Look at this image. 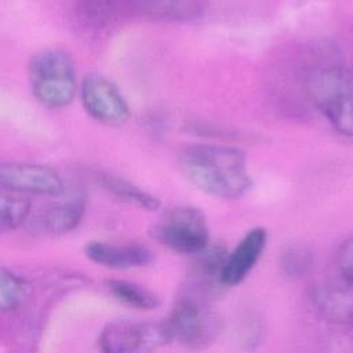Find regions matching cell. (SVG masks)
<instances>
[{
  "label": "cell",
  "instance_id": "cell-1",
  "mask_svg": "<svg viewBox=\"0 0 353 353\" xmlns=\"http://www.w3.org/2000/svg\"><path fill=\"white\" fill-rule=\"evenodd\" d=\"M178 165L192 186L215 199H239L252 185L245 154L233 146L215 143L186 146L179 152Z\"/></svg>",
  "mask_w": 353,
  "mask_h": 353
},
{
  "label": "cell",
  "instance_id": "cell-2",
  "mask_svg": "<svg viewBox=\"0 0 353 353\" xmlns=\"http://www.w3.org/2000/svg\"><path fill=\"white\" fill-rule=\"evenodd\" d=\"M28 77L33 97L46 108L61 109L76 98V68L65 50L44 48L34 52L28 63Z\"/></svg>",
  "mask_w": 353,
  "mask_h": 353
},
{
  "label": "cell",
  "instance_id": "cell-3",
  "mask_svg": "<svg viewBox=\"0 0 353 353\" xmlns=\"http://www.w3.org/2000/svg\"><path fill=\"white\" fill-rule=\"evenodd\" d=\"M172 342L189 350H204L221 332V320L204 292L193 288L185 291L164 320Z\"/></svg>",
  "mask_w": 353,
  "mask_h": 353
},
{
  "label": "cell",
  "instance_id": "cell-4",
  "mask_svg": "<svg viewBox=\"0 0 353 353\" xmlns=\"http://www.w3.org/2000/svg\"><path fill=\"white\" fill-rule=\"evenodd\" d=\"M309 92L332 128L353 137V72L341 66L321 68L312 74Z\"/></svg>",
  "mask_w": 353,
  "mask_h": 353
},
{
  "label": "cell",
  "instance_id": "cell-5",
  "mask_svg": "<svg viewBox=\"0 0 353 353\" xmlns=\"http://www.w3.org/2000/svg\"><path fill=\"white\" fill-rule=\"evenodd\" d=\"M153 239L168 250L197 255L210 245V228L204 212L192 205L170 208L150 230Z\"/></svg>",
  "mask_w": 353,
  "mask_h": 353
},
{
  "label": "cell",
  "instance_id": "cell-6",
  "mask_svg": "<svg viewBox=\"0 0 353 353\" xmlns=\"http://www.w3.org/2000/svg\"><path fill=\"white\" fill-rule=\"evenodd\" d=\"M171 342L164 320L119 319L102 328L97 345L101 353H154Z\"/></svg>",
  "mask_w": 353,
  "mask_h": 353
},
{
  "label": "cell",
  "instance_id": "cell-7",
  "mask_svg": "<svg viewBox=\"0 0 353 353\" xmlns=\"http://www.w3.org/2000/svg\"><path fill=\"white\" fill-rule=\"evenodd\" d=\"M79 90L83 108L94 120L113 127L128 121V102L109 79L97 73L85 74Z\"/></svg>",
  "mask_w": 353,
  "mask_h": 353
},
{
  "label": "cell",
  "instance_id": "cell-8",
  "mask_svg": "<svg viewBox=\"0 0 353 353\" xmlns=\"http://www.w3.org/2000/svg\"><path fill=\"white\" fill-rule=\"evenodd\" d=\"M0 188L28 196H59L65 190L62 176L51 167L23 161H0Z\"/></svg>",
  "mask_w": 353,
  "mask_h": 353
},
{
  "label": "cell",
  "instance_id": "cell-9",
  "mask_svg": "<svg viewBox=\"0 0 353 353\" xmlns=\"http://www.w3.org/2000/svg\"><path fill=\"white\" fill-rule=\"evenodd\" d=\"M268 244V230L262 226L251 228L244 233L233 250L226 252L221 273L222 287L241 284L263 255Z\"/></svg>",
  "mask_w": 353,
  "mask_h": 353
},
{
  "label": "cell",
  "instance_id": "cell-10",
  "mask_svg": "<svg viewBox=\"0 0 353 353\" xmlns=\"http://www.w3.org/2000/svg\"><path fill=\"white\" fill-rule=\"evenodd\" d=\"M84 251L94 263L116 270L143 268L154 261L152 248L142 243L116 244L95 240L87 243Z\"/></svg>",
  "mask_w": 353,
  "mask_h": 353
},
{
  "label": "cell",
  "instance_id": "cell-11",
  "mask_svg": "<svg viewBox=\"0 0 353 353\" xmlns=\"http://www.w3.org/2000/svg\"><path fill=\"white\" fill-rule=\"evenodd\" d=\"M310 301L327 321L353 325V287L342 281H320L310 290Z\"/></svg>",
  "mask_w": 353,
  "mask_h": 353
},
{
  "label": "cell",
  "instance_id": "cell-12",
  "mask_svg": "<svg viewBox=\"0 0 353 353\" xmlns=\"http://www.w3.org/2000/svg\"><path fill=\"white\" fill-rule=\"evenodd\" d=\"M228 250L222 244H211L194 255L193 287H201L203 292L221 284V273Z\"/></svg>",
  "mask_w": 353,
  "mask_h": 353
},
{
  "label": "cell",
  "instance_id": "cell-13",
  "mask_svg": "<svg viewBox=\"0 0 353 353\" xmlns=\"http://www.w3.org/2000/svg\"><path fill=\"white\" fill-rule=\"evenodd\" d=\"M85 211V200L74 197L68 201L55 203L43 214V226L52 234H63L79 226Z\"/></svg>",
  "mask_w": 353,
  "mask_h": 353
},
{
  "label": "cell",
  "instance_id": "cell-14",
  "mask_svg": "<svg viewBox=\"0 0 353 353\" xmlns=\"http://www.w3.org/2000/svg\"><path fill=\"white\" fill-rule=\"evenodd\" d=\"M101 185L119 200L146 211H157L161 205L160 200L149 192L141 189L135 183L112 174L101 175Z\"/></svg>",
  "mask_w": 353,
  "mask_h": 353
},
{
  "label": "cell",
  "instance_id": "cell-15",
  "mask_svg": "<svg viewBox=\"0 0 353 353\" xmlns=\"http://www.w3.org/2000/svg\"><path fill=\"white\" fill-rule=\"evenodd\" d=\"M106 285L116 301L132 309L153 310L160 306L159 295L138 283L113 279L109 280Z\"/></svg>",
  "mask_w": 353,
  "mask_h": 353
},
{
  "label": "cell",
  "instance_id": "cell-16",
  "mask_svg": "<svg viewBox=\"0 0 353 353\" xmlns=\"http://www.w3.org/2000/svg\"><path fill=\"white\" fill-rule=\"evenodd\" d=\"M32 287L26 279L0 265V314L19 309L30 296Z\"/></svg>",
  "mask_w": 353,
  "mask_h": 353
},
{
  "label": "cell",
  "instance_id": "cell-17",
  "mask_svg": "<svg viewBox=\"0 0 353 353\" xmlns=\"http://www.w3.org/2000/svg\"><path fill=\"white\" fill-rule=\"evenodd\" d=\"M32 210V201L22 196L0 188V233L11 232L25 223Z\"/></svg>",
  "mask_w": 353,
  "mask_h": 353
},
{
  "label": "cell",
  "instance_id": "cell-18",
  "mask_svg": "<svg viewBox=\"0 0 353 353\" xmlns=\"http://www.w3.org/2000/svg\"><path fill=\"white\" fill-rule=\"evenodd\" d=\"M137 8L153 18L181 19L196 15L200 10V0H135Z\"/></svg>",
  "mask_w": 353,
  "mask_h": 353
},
{
  "label": "cell",
  "instance_id": "cell-19",
  "mask_svg": "<svg viewBox=\"0 0 353 353\" xmlns=\"http://www.w3.org/2000/svg\"><path fill=\"white\" fill-rule=\"evenodd\" d=\"M113 0H74L77 18L90 28H102L113 15Z\"/></svg>",
  "mask_w": 353,
  "mask_h": 353
},
{
  "label": "cell",
  "instance_id": "cell-20",
  "mask_svg": "<svg viewBox=\"0 0 353 353\" xmlns=\"http://www.w3.org/2000/svg\"><path fill=\"white\" fill-rule=\"evenodd\" d=\"M312 268V256L302 247H290L280 256V270L284 276L299 279L309 273Z\"/></svg>",
  "mask_w": 353,
  "mask_h": 353
},
{
  "label": "cell",
  "instance_id": "cell-21",
  "mask_svg": "<svg viewBox=\"0 0 353 353\" xmlns=\"http://www.w3.org/2000/svg\"><path fill=\"white\" fill-rule=\"evenodd\" d=\"M336 268L341 277L353 287V236L339 245L336 251Z\"/></svg>",
  "mask_w": 353,
  "mask_h": 353
}]
</instances>
